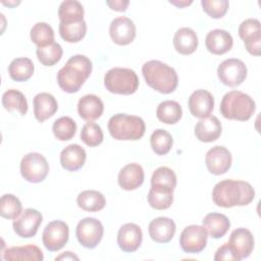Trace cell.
Returning a JSON list of instances; mask_svg holds the SVG:
<instances>
[{
	"label": "cell",
	"instance_id": "cell-1",
	"mask_svg": "<svg viewBox=\"0 0 261 261\" xmlns=\"http://www.w3.org/2000/svg\"><path fill=\"white\" fill-rule=\"evenodd\" d=\"M255 198L253 187L244 180L224 179L217 182L212 191V200L215 205L223 208L245 206Z\"/></svg>",
	"mask_w": 261,
	"mask_h": 261
},
{
	"label": "cell",
	"instance_id": "cell-2",
	"mask_svg": "<svg viewBox=\"0 0 261 261\" xmlns=\"http://www.w3.org/2000/svg\"><path fill=\"white\" fill-rule=\"evenodd\" d=\"M91 60L82 54L71 56L57 72V83L61 90L72 94L80 91L92 72Z\"/></svg>",
	"mask_w": 261,
	"mask_h": 261
},
{
	"label": "cell",
	"instance_id": "cell-3",
	"mask_svg": "<svg viewBox=\"0 0 261 261\" xmlns=\"http://www.w3.org/2000/svg\"><path fill=\"white\" fill-rule=\"evenodd\" d=\"M143 76L149 87L161 94L175 91L178 76L175 69L159 60H149L142 66Z\"/></svg>",
	"mask_w": 261,
	"mask_h": 261
},
{
	"label": "cell",
	"instance_id": "cell-4",
	"mask_svg": "<svg viewBox=\"0 0 261 261\" xmlns=\"http://www.w3.org/2000/svg\"><path fill=\"white\" fill-rule=\"evenodd\" d=\"M256 104L254 100L241 91H230L226 93L220 103L221 115L230 120H249L255 112Z\"/></svg>",
	"mask_w": 261,
	"mask_h": 261
},
{
	"label": "cell",
	"instance_id": "cell-5",
	"mask_svg": "<svg viewBox=\"0 0 261 261\" xmlns=\"http://www.w3.org/2000/svg\"><path fill=\"white\" fill-rule=\"evenodd\" d=\"M108 130L115 140L137 141L144 136L146 126L144 120L139 116L117 113L110 117Z\"/></svg>",
	"mask_w": 261,
	"mask_h": 261
},
{
	"label": "cell",
	"instance_id": "cell-6",
	"mask_svg": "<svg viewBox=\"0 0 261 261\" xmlns=\"http://www.w3.org/2000/svg\"><path fill=\"white\" fill-rule=\"evenodd\" d=\"M104 86L112 94L132 95L139 88V77L130 68L114 67L105 73Z\"/></svg>",
	"mask_w": 261,
	"mask_h": 261
},
{
	"label": "cell",
	"instance_id": "cell-7",
	"mask_svg": "<svg viewBox=\"0 0 261 261\" xmlns=\"http://www.w3.org/2000/svg\"><path fill=\"white\" fill-rule=\"evenodd\" d=\"M49 172L47 159L40 153L30 152L20 161L21 176L30 182L38 184L43 181Z\"/></svg>",
	"mask_w": 261,
	"mask_h": 261
},
{
	"label": "cell",
	"instance_id": "cell-8",
	"mask_svg": "<svg viewBox=\"0 0 261 261\" xmlns=\"http://www.w3.org/2000/svg\"><path fill=\"white\" fill-rule=\"evenodd\" d=\"M103 233V224L94 217H86L80 220L75 228V236L79 243L87 249L96 248L101 242Z\"/></svg>",
	"mask_w": 261,
	"mask_h": 261
},
{
	"label": "cell",
	"instance_id": "cell-9",
	"mask_svg": "<svg viewBox=\"0 0 261 261\" xmlns=\"http://www.w3.org/2000/svg\"><path fill=\"white\" fill-rule=\"evenodd\" d=\"M246 64L237 58L223 60L217 67V76L219 81L230 88L240 86L247 77Z\"/></svg>",
	"mask_w": 261,
	"mask_h": 261
},
{
	"label": "cell",
	"instance_id": "cell-10",
	"mask_svg": "<svg viewBox=\"0 0 261 261\" xmlns=\"http://www.w3.org/2000/svg\"><path fill=\"white\" fill-rule=\"evenodd\" d=\"M68 225L62 220H53L49 222L42 233L43 244L50 252H57L62 249L68 242Z\"/></svg>",
	"mask_w": 261,
	"mask_h": 261
},
{
	"label": "cell",
	"instance_id": "cell-11",
	"mask_svg": "<svg viewBox=\"0 0 261 261\" xmlns=\"http://www.w3.org/2000/svg\"><path fill=\"white\" fill-rule=\"evenodd\" d=\"M208 233L204 226L192 224L184 228L179 237V245L184 252L197 254L202 252L207 245Z\"/></svg>",
	"mask_w": 261,
	"mask_h": 261
},
{
	"label": "cell",
	"instance_id": "cell-12",
	"mask_svg": "<svg viewBox=\"0 0 261 261\" xmlns=\"http://www.w3.org/2000/svg\"><path fill=\"white\" fill-rule=\"evenodd\" d=\"M239 36L244 41L246 50L254 56L261 53V24L256 18L245 19L239 27Z\"/></svg>",
	"mask_w": 261,
	"mask_h": 261
},
{
	"label": "cell",
	"instance_id": "cell-13",
	"mask_svg": "<svg viewBox=\"0 0 261 261\" xmlns=\"http://www.w3.org/2000/svg\"><path fill=\"white\" fill-rule=\"evenodd\" d=\"M43 221L41 212L33 208H27L13 220L12 226L14 232L23 239H30L36 236L39 226Z\"/></svg>",
	"mask_w": 261,
	"mask_h": 261
},
{
	"label": "cell",
	"instance_id": "cell-14",
	"mask_svg": "<svg viewBox=\"0 0 261 261\" xmlns=\"http://www.w3.org/2000/svg\"><path fill=\"white\" fill-rule=\"evenodd\" d=\"M230 152L223 146H214L208 150L205 156V164L208 171L214 175L225 173L231 166Z\"/></svg>",
	"mask_w": 261,
	"mask_h": 261
},
{
	"label": "cell",
	"instance_id": "cell-15",
	"mask_svg": "<svg viewBox=\"0 0 261 261\" xmlns=\"http://www.w3.org/2000/svg\"><path fill=\"white\" fill-rule=\"evenodd\" d=\"M109 35L115 44L120 46L128 45L136 38V25L130 18L118 16L111 21Z\"/></svg>",
	"mask_w": 261,
	"mask_h": 261
},
{
	"label": "cell",
	"instance_id": "cell-16",
	"mask_svg": "<svg viewBox=\"0 0 261 261\" xmlns=\"http://www.w3.org/2000/svg\"><path fill=\"white\" fill-rule=\"evenodd\" d=\"M143 241L141 227L136 223H125L118 229L117 245L125 253L136 252Z\"/></svg>",
	"mask_w": 261,
	"mask_h": 261
},
{
	"label": "cell",
	"instance_id": "cell-17",
	"mask_svg": "<svg viewBox=\"0 0 261 261\" xmlns=\"http://www.w3.org/2000/svg\"><path fill=\"white\" fill-rule=\"evenodd\" d=\"M238 260L245 259L251 255L254 249V237L252 232L244 227H239L231 231L227 242Z\"/></svg>",
	"mask_w": 261,
	"mask_h": 261
},
{
	"label": "cell",
	"instance_id": "cell-18",
	"mask_svg": "<svg viewBox=\"0 0 261 261\" xmlns=\"http://www.w3.org/2000/svg\"><path fill=\"white\" fill-rule=\"evenodd\" d=\"M188 106L193 116L204 118L212 113L214 108V98L212 94L206 90H196L191 94Z\"/></svg>",
	"mask_w": 261,
	"mask_h": 261
},
{
	"label": "cell",
	"instance_id": "cell-19",
	"mask_svg": "<svg viewBox=\"0 0 261 261\" xmlns=\"http://www.w3.org/2000/svg\"><path fill=\"white\" fill-rule=\"evenodd\" d=\"M176 225L174 221L168 217L160 216L154 218L148 226L150 238L160 244H166L170 242L175 233Z\"/></svg>",
	"mask_w": 261,
	"mask_h": 261
},
{
	"label": "cell",
	"instance_id": "cell-20",
	"mask_svg": "<svg viewBox=\"0 0 261 261\" xmlns=\"http://www.w3.org/2000/svg\"><path fill=\"white\" fill-rule=\"evenodd\" d=\"M222 132L221 122L214 115H209L200 120L195 125L196 138L204 143H210L216 141Z\"/></svg>",
	"mask_w": 261,
	"mask_h": 261
},
{
	"label": "cell",
	"instance_id": "cell-21",
	"mask_svg": "<svg viewBox=\"0 0 261 261\" xmlns=\"http://www.w3.org/2000/svg\"><path fill=\"white\" fill-rule=\"evenodd\" d=\"M205 45L210 53L214 55H222L232 48L233 40L228 32L215 29L207 34Z\"/></svg>",
	"mask_w": 261,
	"mask_h": 261
},
{
	"label": "cell",
	"instance_id": "cell-22",
	"mask_svg": "<svg viewBox=\"0 0 261 261\" xmlns=\"http://www.w3.org/2000/svg\"><path fill=\"white\" fill-rule=\"evenodd\" d=\"M144 170L138 163H128L118 173V185L124 191H134L144 182Z\"/></svg>",
	"mask_w": 261,
	"mask_h": 261
},
{
	"label": "cell",
	"instance_id": "cell-23",
	"mask_svg": "<svg viewBox=\"0 0 261 261\" xmlns=\"http://www.w3.org/2000/svg\"><path fill=\"white\" fill-rule=\"evenodd\" d=\"M86 158L85 149L77 144H71L61 151L60 164L67 171H76L84 166Z\"/></svg>",
	"mask_w": 261,
	"mask_h": 261
},
{
	"label": "cell",
	"instance_id": "cell-24",
	"mask_svg": "<svg viewBox=\"0 0 261 261\" xmlns=\"http://www.w3.org/2000/svg\"><path fill=\"white\" fill-rule=\"evenodd\" d=\"M104 110V104L102 100L93 94L83 96L77 103L79 115L89 122L98 119Z\"/></svg>",
	"mask_w": 261,
	"mask_h": 261
},
{
	"label": "cell",
	"instance_id": "cell-25",
	"mask_svg": "<svg viewBox=\"0 0 261 261\" xmlns=\"http://www.w3.org/2000/svg\"><path fill=\"white\" fill-rule=\"evenodd\" d=\"M34 114L38 121L44 122L52 117L57 109L58 103L53 95L49 93H39L34 98Z\"/></svg>",
	"mask_w": 261,
	"mask_h": 261
},
{
	"label": "cell",
	"instance_id": "cell-26",
	"mask_svg": "<svg viewBox=\"0 0 261 261\" xmlns=\"http://www.w3.org/2000/svg\"><path fill=\"white\" fill-rule=\"evenodd\" d=\"M198 43L197 34L191 28L178 29L173 37L174 49L181 55L194 53L198 47Z\"/></svg>",
	"mask_w": 261,
	"mask_h": 261
},
{
	"label": "cell",
	"instance_id": "cell-27",
	"mask_svg": "<svg viewBox=\"0 0 261 261\" xmlns=\"http://www.w3.org/2000/svg\"><path fill=\"white\" fill-rule=\"evenodd\" d=\"M203 226L207 233L213 239H220L224 237L230 227V221L224 214L221 213H208L202 220Z\"/></svg>",
	"mask_w": 261,
	"mask_h": 261
},
{
	"label": "cell",
	"instance_id": "cell-28",
	"mask_svg": "<svg viewBox=\"0 0 261 261\" xmlns=\"http://www.w3.org/2000/svg\"><path fill=\"white\" fill-rule=\"evenodd\" d=\"M2 258L6 261L15 260H30V261H42L44 255L39 247L36 245L17 246L11 247L2 253Z\"/></svg>",
	"mask_w": 261,
	"mask_h": 261
},
{
	"label": "cell",
	"instance_id": "cell-29",
	"mask_svg": "<svg viewBox=\"0 0 261 261\" xmlns=\"http://www.w3.org/2000/svg\"><path fill=\"white\" fill-rule=\"evenodd\" d=\"M173 202V190L163 186H151L148 194L149 205L156 210H165Z\"/></svg>",
	"mask_w": 261,
	"mask_h": 261
},
{
	"label": "cell",
	"instance_id": "cell-30",
	"mask_svg": "<svg viewBox=\"0 0 261 261\" xmlns=\"http://www.w3.org/2000/svg\"><path fill=\"white\" fill-rule=\"evenodd\" d=\"M77 206L89 212H97L102 210L106 205L104 195L95 190H86L79 194L76 198Z\"/></svg>",
	"mask_w": 261,
	"mask_h": 261
},
{
	"label": "cell",
	"instance_id": "cell-31",
	"mask_svg": "<svg viewBox=\"0 0 261 261\" xmlns=\"http://www.w3.org/2000/svg\"><path fill=\"white\" fill-rule=\"evenodd\" d=\"M34 63L28 57L15 58L8 66V73L15 82H25L30 80L34 73Z\"/></svg>",
	"mask_w": 261,
	"mask_h": 261
},
{
	"label": "cell",
	"instance_id": "cell-32",
	"mask_svg": "<svg viewBox=\"0 0 261 261\" xmlns=\"http://www.w3.org/2000/svg\"><path fill=\"white\" fill-rule=\"evenodd\" d=\"M182 115L181 106L173 100H165L161 102L156 109L157 118L166 124H174L179 121Z\"/></svg>",
	"mask_w": 261,
	"mask_h": 261
},
{
	"label": "cell",
	"instance_id": "cell-33",
	"mask_svg": "<svg viewBox=\"0 0 261 261\" xmlns=\"http://www.w3.org/2000/svg\"><path fill=\"white\" fill-rule=\"evenodd\" d=\"M58 17L64 23L84 20V7L76 0H65L59 5Z\"/></svg>",
	"mask_w": 261,
	"mask_h": 261
},
{
	"label": "cell",
	"instance_id": "cell-34",
	"mask_svg": "<svg viewBox=\"0 0 261 261\" xmlns=\"http://www.w3.org/2000/svg\"><path fill=\"white\" fill-rule=\"evenodd\" d=\"M87 33V23L85 20L76 22H60L59 23V35L67 43L80 42Z\"/></svg>",
	"mask_w": 261,
	"mask_h": 261
},
{
	"label": "cell",
	"instance_id": "cell-35",
	"mask_svg": "<svg viewBox=\"0 0 261 261\" xmlns=\"http://www.w3.org/2000/svg\"><path fill=\"white\" fill-rule=\"evenodd\" d=\"M2 105L7 111L17 110L21 115L28 112V101L24 95L17 90H7L2 96Z\"/></svg>",
	"mask_w": 261,
	"mask_h": 261
},
{
	"label": "cell",
	"instance_id": "cell-36",
	"mask_svg": "<svg viewBox=\"0 0 261 261\" xmlns=\"http://www.w3.org/2000/svg\"><path fill=\"white\" fill-rule=\"evenodd\" d=\"M173 139L171 135L162 128L155 129L150 137V145L157 155H166L172 147Z\"/></svg>",
	"mask_w": 261,
	"mask_h": 261
},
{
	"label": "cell",
	"instance_id": "cell-37",
	"mask_svg": "<svg viewBox=\"0 0 261 261\" xmlns=\"http://www.w3.org/2000/svg\"><path fill=\"white\" fill-rule=\"evenodd\" d=\"M54 137L59 141L71 140L76 132V123L69 116H62L56 119L52 126Z\"/></svg>",
	"mask_w": 261,
	"mask_h": 261
},
{
	"label": "cell",
	"instance_id": "cell-38",
	"mask_svg": "<svg viewBox=\"0 0 261 261\" xmlns=\"http://www.w3.org/2000/svg\"><path fill=\"white\" fill-rule=\"evenodd\" d=\"M31 40L38 47H45L54 42V31L46 22H37L31 29Z\"/></svg>",
	"mask_w": 261,
	"mask_h": 261
},
{
	"label": "cell",
	"instance_id": "cell-39",
	"mask_svg": "<svg viewBox=\"0 0 261 261\" xmlns=\"http://www.w3.org/2000/svg\"><path fill=\"white\" fill-rule=\"evenodd\" d=\"M22 212L21 202L12 194H5L0 199V215L5 219H15Z\"/></svg>",
	"mask_w": 261,
	"mask_h": 261
},
{
	"label": "cell",
	"instance_id": "cell-40",
	"mask_svg": "<svg viewBox=\"0 0 261 261\" xmlns=\"http://www.w3.org/2000/svg\"><path fill=\"white\" fill-rule=\"evenodd\" d=\"M39 61L45 66H52L56 64L62 57L63 51L61 46L53 42L52 44L45 47H38L36 51Z\"/></svg>",
	"mask_w": 261,
	"mask_h": 261
},
{
	"label": "cell",
	"instance_id": "cell-41",
	"mask_svg": "<svg viewBox=\"0 0 261 261\" xmlns=\"http://www.w3.org/2000/svg\"><path fill=\"white\" fill-rule=\"evenodd\" d=\"M104 136L99 124L87 122L81 130V140L89 147H97L103 142Z\"/></svg>",
	"mask_w": 261,
	"mask_h": 261
},
{
	"label": "cell",
	"instance_id": "cell-42",
	"mask_svg": "<svg viewBox=\"0 0 261 261\" xmlns=\"http://www.w3.org/2000/svg\"><path fill=\"white\" fill-rule=\"evenodd\" d=\"M151 186H163L174 190L176 187V175L172 169L166 166L158 167L152 174Z\"/></svg>",
	"mask_w": 261,
	"mask_h": 261
},
{
	"label": "cell",
	"instance_id": "cell-43",
	"mask_svg": "<svg viewBox=\"0 0 261 261\" xmlns=\"http://www.w3.org/2000/svg\"><path fill=\"white\" fill-rule=\"evenodd\" d=\"M203 10L212 18H221L227 12L229 3L227 0H202Z\"/></svg>",
	"mask_w": 261,
	"mask_h": 261
},
{
	"label": "cell",
	"instance_id": "cell-44",
	"mask_svg": "<svg viewBox=\"0 0 261 261\" xmlns=\"http://www.w3.org/2000/svg\"><path fill=\"white\" fill-rule=\"evenodd\" d=\"M214 260L215 261H220V260H238L236 254L233 253L232 249L230 248V246L228 245V243L223 244L221 247L218 248V250L216 251L215 255H214Z\"/></svg>",
	"mask_w": 261,
	"mask_h": 261
},
{
	"label": "cell",
	"instance_id": "cell-45",
	"mask_svg": "<svg viewBox=\"0 0 261 261\" xmlns=\"http://www.w3.org/2000/svg\"><path fill=\"white\" fill-rule=\"evenodd\" d=\"M106 4L115 11H120L123 12L126 10L129 2L127 0L122 1V0H114V1H106Z\"/></svg>",
	"mask_w": 261,
	"mask_h": 261
},
{
	"label": "cell",
	"instance_id": "cell-46",
	"mask_svg": "<svg viewBox=\"0 0 261 261\" xmlns=\"http://www.w3.org/2000/svg\"><path fill=\"white\" fill-rule=\"evenodd\" d=\"M63 259H65V260H67V259H69V260H73V259L79 260V257L76 255H74L73 253H71V252H64L63 254H61L60 256L55 258V260H63Z\"/></svg>",
	"mask_w": 261,
	"mask_h": 261
},
{
	"label": "cell",
	"instance_id": "cell-47",
	"mask_svg": "<svg viewBox=\"0 0 261 261\" xmlns=\"http://www.w3.org/2000/svg\"><path fill=\"white\" fill-rule=\"evenodd\" d=\"M169 3H171V4L180 8V7H185V6H188V5L192 4L193 1H179V2L178 1H169Z\"/></svg>",
	"mask_w": 261,
	"mask_h": 261
}]
</instances>
